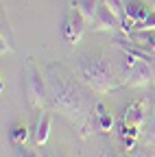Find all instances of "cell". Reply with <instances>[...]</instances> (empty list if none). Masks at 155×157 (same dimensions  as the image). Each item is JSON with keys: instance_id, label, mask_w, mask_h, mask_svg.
Instances as JSON below:
<instances>
[{"instance_id": "5", "label": "cell", "mask_w": 155, "mask_h": 157, "mask_svg": "<svg viewBox=\"0 0 155 157\" xmlns=\"http://www.w3.org/2000/svg\"><path fill=\"white\" fill-rule=\"evenodd\" d=\"M85 26H87V22L81 17V13H79V11H72V13H68L66 20H64V37L68 39L70 44H76V42L83 37Z\"/></svg>"}, {"instance_id": "12", "label": "cell", "mask_w": 155, "mask_h": 157, "mask_svg": "<svg viewBox=\"0 0 155 157\" xmlns=\"http://www.w3.org/2000/svg\"><path fill=\"white\" fill-rule=\"evenodd\" d=\"M26 137H29V131H26L24 124H15V127L11 129V142H13L15 146L24 144V142H26Z\"/></svg>"}, {"instance_id": "2", "label": "cell", "mask_w": 155, "mask_h": 157, "mask_svg": "<svg viewBox=\"0 0 155 157\" xmlns=\"http://www.w3.org/2000/svg\"><path fill=\"white\" fill-rule=\"evenodd\" d=\"M48 96H50V103L57 111L66 113L68 118H76L83 111L85 105V96L81 92V87L76 85L70 78H61V76H55L52 68H50V83H48Z\"/></svg>"}, {"instance_id": "7", "label": "cell", "mask_w": 155, "mask_h": 157, "mask_svg": "<svg viewBox=\"0 0 155 157\" xmlns=\"http://www.w3.org/2000/svg\"><path fill=\"white\" fill-rule=\"evenodd\" d=\"M122 5H125V13L129 17H133L135 22H144V20L149 17V13L153 11V7H146L142 0H122Z\"/></svg>"}, {"instance_id": "15", "label": "cell", "mask_w": 155, "mask_h": 157, "mask_svg": "<svg viewBox=\"0 0 155 157\" xmlns=\"http://www.w3.org/2000/svg\"><path fill=\"white\" fill-rule=\"evenodd\" d=\"M151 68H153V78H155V57H153V61H151Z\"/></svg>"}, {"instance_id": "4", "label": "cell", "mask_w": 155, "mask_h": 157, "mask_svg": "<svg viewBox=\"0 0 155 157\" xmlns=\"http://www.w3.org/2000/svg\"><path fill=\"white\" fill-rule=\"evenodd\" d=\"M151 81H153V68L149 61H140L133 70H129L122 76V85L127 87H142V85H149Z\"/></svg>"}, {"instance_id": "1", "label": "cell", "mask_w": 155, "mask_h": 157, "mask_svg": "<svg viewBox=\"0 0 155 157\" xmlns=\"http://www.w3.org/2000/svg\"><path fill=\"white\" fill-rule=\"evenodd\" d=\"M76 76L83 85L94 90L96 94H107L122 85V76H118L111 59L99 52H87L76 59Z\"/></svg>"}, {"instance_id": "17", "label": "cell", "mask_w": 155, "mask_h": 157, "mask_svg": "<svg viewBox=\"0 0 155 157\" xmlns=\"http://www.w3.org/2000/svg\"><path fill=\"white\" fill-rule=\"evenodd\" d=\"M50 157H64V155H59V153H50Z\"/></svg>"}, {"instance_id": "13", "label": "cell", "mask_w": 155, "mask_h": 157, "mask_svg": "<svg viewBox=\"0 0 155 157\" xmlns=\"http://www.w3.org/2000/svg\"><path fill=\"white\" fill-rule=\"evenodd\" d=\"M103 2L114 11V15L118 17V20H122L127 13H125V5H122V0H103Z\"/></svg>"}, {"instance_id": "10", "label": "cell", "mask_w": 155, "mask_h": 157, "mask_svg": "<svg viewBox=\"0 0 155 157\" xmlns=\"http://www.w3.org/2000/svg\"><path fill=\"white\" fill-rule=\"evenodd\" d=\"M48 133H50V116L44 111L40 116V120H37V127H35V142L44 146L48 142Z\"/></svg>"}, {"instance_id": "19", "label": "cell", "mask_w": 155, "mask_h": 157, "mask_svg": "<svg viewBox=\"0 0 155 157\" xmlns=\"http://www.w3.org/2000/svg\"><path fill=\"white\" fill-rule=\"evenodd\" d=\"M151 7H153V11H155V0H151Z\"/></svg>"}, {"instance_id": "9", "label": "cell", "mask_w": 155, "mask_h": 157, "mask_svg": "<svg viewBox=\"0 0 155 157\" xmlns=\"http://www.w3.org/2000/svg\"><path fill=\"white\" fill-rule=\"evenodd\" d=\"M122 122L129 124V127H138L144 122V103L138 101V103H133L125 109V116H122Z\"/></svg>"}, {"instance_id": "18", "label": "cell", "mask_w": 155, "mask_h": 157, "mask_svg": "<svg viewBox=\"0 0 155 157\" xmlns=\"http://www.w3.org/2000/svg\"><path fill=\"white\" fill-rule=\"evenodd\" d=\"M138 157H151V153H144V155H142V153H140V155H138Z\"/></svg>"}, {"instance_id": "14", "label": "cell", "mask_w": 155, "mask_h": 157, "mask_svg": "<svg viewBox=\"0 0 155 157\" xmlns=\"http://www.w3.org/2000/svg\"><path fill=\"white\" fill-rule=\"evenodd\" d=\"M13 157H37V153H35V151H31V148H26L24 144H20V146H15Z\"/></svg>"}, {"instance_id": "8", "label": "cell", "mask_w": 155, "mask_h": 157, "mask_svg": "<svg viewBox=\"0 0 155 157\" xmlns=\"http://www.w3.org/2000/svg\"><path fill=\"white\" fill-rule=\"evenodd\" d=\"M99 2H101V0H72V9H74V11H79L81 17L85 20L87 24H94Z\"/></svg>"}, {"instance_id": "16", "label": "cell", "mask_w": 155, "mask_h": 157, "mask_svg": "<svg viewBox=\"0 0 155 157\" xmlns=\"http://www.w3.org/2000/svg\"><path fill=\"white\" fill-rule=\"evenodd\" d=\"M99 157H116V155H111V153H103V155H99Z\"/></svg>"}, {"instance_id": "11", "label": "cell", "mask_w": 155, "mask_h": 157, "mask_svg": "<svg viewBox=\"0 0 155 157\" xmlns=\"http://www.w3.org/2000/svg\"><path fill=\"white\" fill-rule=\"evenodd\" d=\"M96 124H99V129L101 131H109L111 127H114V116L105 109V105L103 103H96Z\"/></svg>"}, {"instance_id": "6", "label": "cell", "mask_w": 155, "mask_h": 157, "mask_svg": "<svg viewBox=\"0 0 155 157\" xmlns=\"http://www.w3.org/2000/svg\"><path fill=\"white\" fill-rule=\"evenodd\" d=\"M94 31H114V29H120V20L114 15V11L103 2H99V9H96V20H94Z\"/></svg>"}, {"instance_id": "3", "label": "cell", "mask_w": 155, "mask_h": 157, "mask_svg": "<svg viewBox=\"0 0 155 157\" xmlns=\"http://www.w3.org/2000/svg\"><path fill=\"white\" fill-rule=\"evenodd\" d=\"M29 98H31V105L37 109L46 107V103H48V90H46L44 81L40 78V72L35 68L29 70Z\"/></svg>"}]
</instances>
